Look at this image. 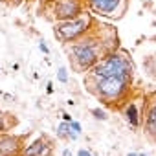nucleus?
<instances>
[{
	"instance_id": "nucleus-1",
	"label": "nucleus",
	"mask_w": 156,
	"mask_h": 156,
	"mask_svg": "<svg viewBox=\"0 0 156 156\" xmlns=\"http://www.w3.org/2000/svg\"><path fill=\"white\" fill-rule=\"evenodd\" d=\"M66 51L75 72H90L107 53L114 50L107 46V39L101 35V31L94 28L88 35L81 37L75 42H70L66 46Z\"/></svg>"
},
{
	"instance_id": "nucleus-2",
	"label": "nucleus",
	"mask_w": 156,
	"mask_h": 156,
	"mask_svg": "<svg viewBox=\"0 0 156 156\" xmlns=\"http://www.w3.org/2000/svg\"><path fill=\"white\" fill-rule=\"evenodd\" d=\"M87 88L92 92L99 101L105 105H121L127 103V98L130 94V77H99V79H92L87 75Z\"/></svg>"
},
{
	"instance_id": "nucleus-3",
	"label": "nucleus",
	"mask_w": 156,
	"mask_h": 156,
	"mask_svg": "<svg viewBox=\"0 0 156 156\" xmlns=\"http://www.w3.org/2000/svg\"><path fill=\"white\" fill-rule=\"evenodd\" d=\"M134 75V62L125 50H114L107 53L90 72L88 77L99 79V77H130Z\"/></svg>"
},
{
	"instance_id": "nucleus-4",
	"label": "nucleus",
	"mask_w": 156,
	"mask_h": 156,
	"mask_svg": "<svg viewBox=\"0 0 156 156\" xmlns=\"http://www.w3.org/2000/svg\"><path fill=\"white\" fill-rule=\"evenodd\" d=\"M94 28H96L94 15L85 11L79 17H75V19H70V20H64V22H55L53 35H55V39L59 42L70 44V42H75V41H79L81 37L88 35Z\"/></svg>"
},
{
	"instance_id": "nucleus-5",
	"label": "nucleus",
	"mask_w": 156,
	"mask_h": 156,
	"mask_svg": "<svg viewBox=\"0 0 156 156\" xmlns=\"http://www.w3.org/2000/svg\"><path fill=\"white\" fill-rule=\"evenodd\" d=\"M48 13L55 22H64L85 13V0H48Z\"/></svg>"
},
{
	"instance_id": "nucleus-6",
	"label": "nucleus",
	"mask_w": 156,
	"mask_h": 156,
	"mask_svg": "<svg viewBox=\"0 0 156 156\" xmlns=\"http://www.w3.org/2000/svg\"><path fill=\"white\" fill-rule=\"evenodd\" d=\"M129 0H85V9L96 17L118 19L127 9Z\"/></svg>"
},
{
	"instance_id": "nucleus-7",
	"label": "nucleus",
	"mask_w": 156,
	"mask_h": 156,
	"mask_svg": "<svg viewBox=\"0 0 156 156\" xmlns=\"http://www.w3.org/2000/svg\"><path fill=\"white\" fill-rule=\"evenodd\" d=\"M143 129L145 134L156 141V92L143 103Z\"/></svg>"
},
{
	"instance_id": "nucleus-8",
	"label": "nucleus",
	"mask_w": 156,
	"mask_h": 156,
	"mask_svg": "<svg viewBox=\"0 0 156 156\" xmlns=\"http://www.w3.org/2000/svg\"><path fill=\"white\" fill-rule=\"evenodd\" d=\"M24 149V138L17 134H0V156H20Z\"/></svg>"
},
{
	"instance_id": "nucleus-9",
	"label": "nucleus",
	"mask_w": 156,
	"mask_h": 156,
	"mask_svg": "<svg viewBox=\"0 0 156 156\" xmlns=\"http://www.w3.org/2000/svg\"><path fill=\"white\" fill-rule=\"evenodd\" d=\"M123 116H125L127 123H129L132 129H138V127H141V123H143V107H141L136 99H130V101H127L125 107H123Z\"/></svg>"
},
{
	"instance_id": "nucleus-10",
	"label": "nucleus",
	"mask_w": 156,
	"mask_h": 156,
	"mask_svg": "<svg viewBox=\"0 0 156 156\" xmlns=\"http://www.w3.org/2000/svg\"><path fill=\"white\" fill-rule=\"evenodd\" d=\"M20 156H53V147L46 138H37L35 141L24 145Z\"/></svg>"
},
{
	"instance_id": "nucleus-11",
	"label": "nucleus",
	"mask_w": 156,
	"mask_h": 156,
	"mask_svg": "<svg viewBox=\"0 0 156 156\" xmlns=\"http://www.w3.org/2000/svg\"><path fill=\"white\" fill-rule=\"evenodd\" d=\"M55 136H57L59 140H70V141H75L77 138H79V134H77L75 130H72L70 123H66V121H61V123L57 125Z\"/></svg>"
},
{
	"instance_id": "nucleus-12",
	"label": "nucleus",
	"mask_w": 156,
	"mask_h": 156,
	"mask_svg": "<svg viewBox=\"0 0 156 156\" xmlns=\"http://www.w3.org/2000/svg\"><path fill=\"white\" fill-rule=\"evenodd\" d=\"M57 81L62 83V85H66L70 81V75H68V68L66 66H59L57 68Z\"/></svg>"
},
{
	"instance_id": "nucleus-13",
	"label": "nucleus",
	"mask_w": 156,
	"mask_h": 156,
	"mask_svg": "<svg viewBox=\"0 0 156 156\" xmlns=\"http://www.w3.org/2000/svg\"><path fill=\"white\" fill-rule=\"evenodd\" d=\"M92 116H94L96 119H99V121H107V119H108V114H107L103 108H92Z\"/></svg>"
},
{
	"instance_id": "nucleus-14",
	"label": "nucleus",
	"mask_w": 156,
	"mask_h": 156,
	"mask_svg": "<svg viewBox=\"0 0 156 156\" xmlns=\"http://www.w3.org/2000/svg\"><path fill=\"white\" fill-rule=\"evenodd\" d=\"M70 127H72V130H75L77 134H81V132H83L81 123H79V121H75V119H72V121H70Z\"/></svg>"
},
{
	"instance_id": "nucleus-15",
	"label": "nucleus",
	"mask_w": 156,
	"mask_h": 156,
	"mask_svg": "<svg viewBox=\"0 0 156 156\" xmlns=\"http://www.w3.org/2000/svg\"><path fill=\"white\" fill-rule=\"evenodd\" d=\"M39 50H41L42 53H50V48L46 46V42H44V41H41V42H39Z\"/></svg>"
},
{
	"instance_id": "nucleus-16",
	"label": "nucleus",
	"mask_w": 156,
	"mask_h": 156,
	"mask_svg": "<svg viewBox=\"0 0 156 156\" xmlns=\"http://www.w3.org/2000/svg\"><path fill=\"white\" fill-rule=\"evenodd\" d=\"M77 156H92V152L88 149H79L77 151Z\"/></svg>"
},
{
	"instance_id": "nucleus-17",
	"label": "nucleus",
	"mask_w": 156,
	"mask_h": 156,
	"mask_svg": "<svg viewBox=\"0 0 156 156\" xmlns=\"http://www.w3.org/2000/svg\"><path fill=\"white\" fill-rule=\"evenodd\" d=\"M2 132H8V125H6L4 118H0V134H2Z\"/></svg>"
},
{
	"instance_id": "nucleus-18",
	"label": "nucleus",
	"mask_w": 156,
	"mask_h": 156,
	"mask_svg": "<svg viewBox=\"0 0 156 156\" xmlns=\"http://www.w3.org/2000/svg\"><path fill=\"white\" fill-rule=\"evenodd\" d=\"M24 2V0H8V4H11V6H20Z\"/></svg>"
},
{
	"instance_id": "nucleus-19",
	"label": "nucleus",
	"mask_w": 156,
	"mask_h": 156,
	"mask_svg": "<svg viewBox=\"0 0 156 156\" xmlns=\"http://www.w3.org/2000/svg\"><path fill=\"white\" fill-rule=\"evenodd\" d=\"M72 119H73V118H72V116H70V114H66V112H64V114H62V121H66V123H70V121H72Z\"/></svg>"
},
{
	"instance_id": "nucleus-20",
	"label": "nucleus",
	"mask_w": 156,
	"mask_h": 156,
	"mask_svg": "<svg viewBox=\"0 0 156 156\" xmlns=\"http://www.w3.org/2000/svg\"><path fill=\"white\" fill-rule=\"evenodd\" d=\"M61 156H73V154H72V151H70V149H62Z\"/></svg>"
},
{
	"instance_id": "nucleus-21",
	"label": "nucleus",
	"mask_w": 156,
	"mask_h": 156,
	"mask_svg": "<svg viewBox=\"0 0 156 156\" xmlns=\"http://www.w3.org/2000/svg\"><path fill=\"white\" fill-rule=\"evenodd\" d=\"M46 90H48V94H51V92H53V85H51V83H48V88H46Z\"/></svg>"
},
{
	"instance_id": "nucleus-22",
	"label": "nucleus",
	"mask_w": 156,
	"mask_h": 156,
	"mask_svg": "<svg viewBox=\"0 0 156 156\" xmlns=\"http://www.w3.org/2000/svg\"><path fill=\"white\" fill-rule=\"evenodd\" d=\"M127 156H138V152H129Z\"/></svg>"
},
{
	"instance_id": "nucleus-23",
	"label": "nucleus",
	"mask_w": 156,
	"mask_h": 156,
	"mask_svg": "<svg viewBox=\"0 0 156 156\" xmlns=\"http://www.w3.org/2000/svg\"><path fill=\"white\" fill-rule=\"evenodd\" d=\"M138 156H149V154H145V152H138Z\"/></svg>"
},
{
	"instance_id": "nucleus-24",
	"label": "nucleus",
	"mask_w": 156,
	"mask_h": 156,
	"mask_svg": "<svg viewBox=\"0 0 156 156\" xmlns=\"http://www.w3.org/2000/svg\"><path fill=\"white\" fill-rule=\"evenodd\" d=\"M0 118H4V112H2V108H0Z\"/></svg>"
}]
</instances>
